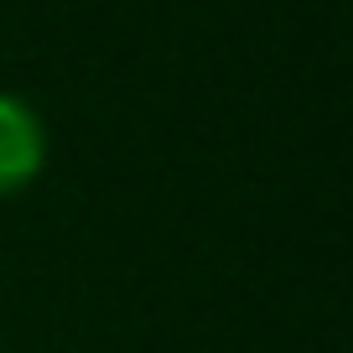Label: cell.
Instances as JSON below:
<instances>
[{"label": "cell", "mask_w": 353, "mask_h": 353, "mask_svg": "<svg viewBox=\"0 0 353 353\" xmlns=\"http://www.w3.org/2000/svg\"><path fill=\"white\" fill-rule=\"evenodd\" d=\"M47 166V125L21 94L0 88V198L32 188Z\"/></svg>", "instance_id": "obj_1"}]
</instances>
